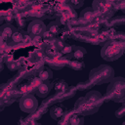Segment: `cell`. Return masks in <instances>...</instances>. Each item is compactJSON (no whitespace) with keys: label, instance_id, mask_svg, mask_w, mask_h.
<instances>
[{"label":"cell","instance_id":"8992f818","mask_svg":"<svg viewBox=\"0 0 125 125\" xmlns=\"http://www.w3.org/2000/svg\"><path fill=\"white\" fill-rule=\"evenodd\" d=\"M46 29H47L46 24L41 20L37 19V20H33L29 22L28 27H27V33L32 37H35V36L41 37L45 34Z\"/></svg>","mask_w":125,"mask_h":125},{"label":"cell","instance_id":"44dd1931","mask_svg":"<svg viewBox=\"0 0 125 125\" xmlns=\"http://www.w3.org/2000/svg\"><path fill=\"white\" fill-rule=\"evenodd\" d=\"M64 46V43L62 41V40H57L55 42V48L58 50V51H62V49L63 48Z\"/></svg>","mask_w":125,"mask_h":125},{"label":"cell","instance_id":"52a82bcc","mask_svg":"<svg viewBox=\"0 0 125 125\" xmlns=\"http://www.w3.org/2000/svg\"><path fill=\"white\" fill-rule=\"evenodd\" d=\"M112 8H113L112 4L109 3L107 0H94V2H93L94 11L104 14L106 17L113 14L114 10Z\"/></svg>","mask_w":125,"mask_h":125},{"label":"cell","instance_id":"2e32d148","mask_svg":"<svg viewBox=\"0 0 125 125\" xmlns=\"http://www.w3.org/2000/svg\"><path fill=\"white\" fill-rule=\"evenodd\" d=\"M94 15H95V11L93 8H86L81 12V18L84 19L85 21L91 20L94 17Z\"/></svg>","mask_w":125,"mask_h":125},{"label":"cell","instance_id":"30bf717a","mask_svg":"<svg viewBox=\"0 0 125 125\" xmlns=\"http://www.w3.org/2000/svg\"><path fill=\"white\" fill-rule=\"evenodd\" d=\"M67 113L66 107L62 104H57L50 109V115L53 119L59 120L60 118H62Z\"/></svg>","mask_w":125,"mask_h":125},{"label":"cell","instance_id":"603a6c76","mask_svg":"<svg viewBox=\"0 0 125 125\" xmlns=\"http://www.w3.org/2000/svg\"><path fill=\"white\" fill-rule=\"evenodd\" d=\"M3 42V39H2V37H1V35H0V44Z\"/></svg>","mask_w":125,"mask_h":125},{"label":"cell","instance_id":"277c9868","mask_svg":"<svg viewBox=\"0 0 125 125\" xmlns=\"http://www.w3.org/2000/svg\"><path fill=\"white\" fill-rule=\"evenodd\" d=\"M38 107L37 99L32 94H26L20 100V108L25 113H32Z\"/></svg>","mask_w":125,"mask_h":125},{"label":"cell","instance_id":"7c38bea8","mask_svg":"<svg viewBox=\"0 0 125 125\" xmlns=\"http://www.w3.org/2000/svg\"><path fill=\"white\" fill-rule=\"evenodd\" d=\"M71 55L75 60L81 61L86 55V50L79 46H71Z\"/></svg>","mask_w":125,"mask_h":125},{"label":"cell","instance_id":"8fae6325","mask_svg":"<svg viewBox=\"0 0 125 125\" xmlns=\"http://www.w3.org/2000/svg\"><path fill=\"white\" fill-rule=\"evenodd\" d=\"M52 89V84L49 82V80L47 81H41V83L38 85L35 94L37 96H39L40 98H45L50 94V91Z\"/></svg>","mask_w":125,"mask_h":125},{"label":"cell","instance_id":"5b68a950","mask_svg":"<svg viewBox=\"0 0 125 125\" xmlns=\"http://www.w3.org/2000/svg\"><path fill=\"white\" fill-rule=\"evenodd\" d=\"M98 107H95L91 104H89L84 97L79 98L74 104V110L75 112H78L82 115H90L98 111Z\"/></svg>","mask_w":125,"mask_h":125},{"label":"cell","instance_id":"5bb4252c","mask_svg":"<svg viewBox=\"0 0 125 125\" xmlns=\"http://www.w3.org/2000/svg\"><path fill=\"white\" fill-rule=\"evenodd\" d=\"M53 76V73H52V70H50L49 68L45 67L43 68L40 72H39V79L41 81H47V80H50Z\"/></svg>","mask_w":125,"mask_h":125},{"label":"cell","instance_id":"9c48e42d","mask_svg":"<svg viewBox=\"0 0 125 125\" xmlns=\"http://www.w3.org/2000/svg\"><path fill=\"white\" fill-rule=\"evenodd\" d=\"M16 27L11 24V23H4L0 26V35L3 39V41L8 42L9 40H11L12 35L14 34V32L16 31Z\"/></svg>","mask_w":125,"mask_h":125},{"label":"cell","instance_id":"3957f363","mask_svg":"<svg viewBox=\"0 0 125 125\" xmlns=\"http://www.w3.org/2000/svg\"><path fill=\"white\" fill-rule=\"evenodd\" d=\"M106 98L116 103H122L125 99V81L123 77H113L106 89Z\"/></svg>","mask_w":125,"mask_h":125},{"label":"cell","instance_id":"ba28073f","mask_svg":"<svg viewBox=\"0 0 125 125\" xmlns=\"http://www.w3.org/2000/svg\"><path fill=\"white\" fill-rule=\"evenodd\" d=\"M84 98L86 99V101L89 104H91L92 105H94L95 107H98V108L103 104V100H104L102 94L98 91H90Z\"/></svg>","mask_w":125,"mask_h":125},{"label":"cell","instance_id":"ac0fdd59","mask_svg":"<svg viewBox=\"0 0 125 125\" xmlns=\"http://www.w3.org/2000/svg\"><path fill=\"white\" fill-rule=\"evenodd\" d=\"M69 67H71L72 69L74 70H80L84 67V63L82 61H78V60H75L73 62H70L69 63Z\"/></svg>","mask_w":125,"mask_h":125},{"label":"cell","instance_id":"9a60e30c","mask_svg":"<svg viewBox=\"0 0 125 125\" xmlns=\"http://www.w3.org/2000/svg\"><path fill=\"white\" fill-rule=\"evenodd\" d=\"M23 37H24V34L21 30H16L14 32V34L12 35V42L15 43V44H18V43H21L23 41Z\"/></svg>","mask_w":125,"mask_h":125},{"label":"cell","instance_id":"7a4b0ae2","mask_svg":"<svg viewBox=\"0 0 125 125\" xmlns=\"http://www.w3.org/2000/svg\"><path fill=\"white\" fill-rule=\"evenodd\" d=\"M124 52V42L119 40L107 41L101 50V56L104 61L112 62L119 59Z\"/></svg>","mask_w":125,"mask_h":125},{"label":"cell","instance_id":"7402d4cb","mask_svg":"<svg viewBox=\"0 0 125 125\" xmlns=\"http://www.w3.org/2000/svg\"><path fill=\"white\" fill-rule=\"evenodd\" d=\"M3 21H4V18H3V16L0 14V23H2V22H3Z\"/></svg>","mask_w":125,"mask_h":125},{"label":"cell","instance_id":"6da1fadb","mask_svg":"<svg viewBox=\"0 0 125 125\" xmlns=\"http://www.w3.org/2000/svg\"><path fill=\"white\" fill-rule=\"evenodd\" d=\"M114 77V70L111 66L107 64L99 65L93 68L89 73V80L91 84L99 85L104 83H108Z\"/></svg>","mask_w":125,"mask_h":125},{"label":"cell","instance_id":"e0dca14e","mask_svg":"<svg viewBox=\"0 0 125 125\" xmlns=\"http://www.w3.org/2000/svg\"><path fill=\"white\" fill-rule=\"evenodd\" d=\"M46 31H48L49 33H51L52 35L58 34L59 33V23L58 22H51L48 26Z\"/></svg>","mask_w":125,"mask_h":125},{"label":"cell","instance_id":"d6986e66","mask_svg":"<svg viewBox=\"0 0 125 125\" xmlns=\"http://www.w3.org/2000/svg\"><path fill=\"white\" fill-rule=\"evenodd\" d=\"M65 2H66V4L68 6H70V7H72V8L75 9V8L81 7L83 5L84 0H65Z\"/></svg>","mask_w":125,"mask_h":125},{"label":"cell","instance_id":"cb8c5ba5","mask_svg":"<svg viewBox=\"0 0 125 125\" xmlns=\"http://www.w3.org/2000/svg\"><path fill=\"white\" fill-rule=\"evenodd\" d=\"M117 1H123V0H117Z\"/></svg>","mask_w":125,"mask_h":125},{"label":"cell","instance_id":"4fadbf2b","mask_svg":"<svg viewBox=\"0 0 125 125\" xmlns=\"http://www.w3.org/2000/svg\"><path fill=\"white\" fill-rule=\"evenodd\" d=\"M68 123L71 124V125H82L84 123V118H83V115L78 113V112H75L73 113L69 119H68Z\"/></svg>","mask_w":125,"mask_h":125},{"label":"cell","instance_id":"ffe728a7","mask_svg":"<svg viewBox=\"0 0 125 125\" xmlns=\"http://www.w3.org/2000/svg\"><path fill=\"white\" fill-rule=\"evenodd\" d=\"M124 114H125V106H124V105H122L121 107H119V108L115 111V116H116L117 118L123 117Z\"/></svg>","mask_w":125,"mask_h":125}]
</instances>
